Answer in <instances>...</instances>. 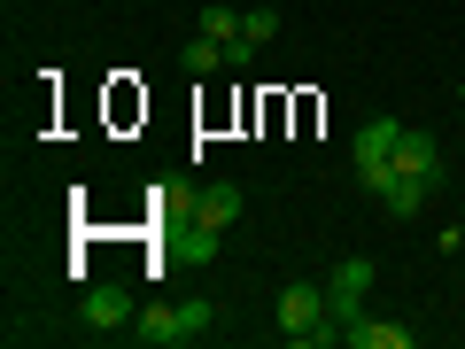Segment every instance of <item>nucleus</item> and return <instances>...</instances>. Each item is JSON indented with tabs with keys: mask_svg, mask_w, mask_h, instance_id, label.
<instances>
[{
	"mask_svg": "<svg viewBox=\"0 0 465 349\" xmlns=\"http://www.w3.org/2000/svg\"><path fill=\"white\" fill-rule=\"evenodd\" d=\"M419 202H434V186H427V179H388L381 210H388V217H419Z\"/></svg>",
	"mask_w": 465,
	"mask_h": 349,
	"instance_id": "nucleus-9",
	"label": "nucleus"
},
{
	"mask_svg": "<svg viewBox=\"0 0 465 349\" xmlns=\"http://www.w3.org/2000/svg\"><path fill=\"white\" fill-rule=\"evenodd\" d=\"M280 334L287 342H341V326H333V311H326V287L318 280H287L280 287Z\"/></svg>",
	"mask_w": 465,
	"mask_h": 349,
	"instance_id": "nucleus-1",
	"label": "nucleus"
},
{
	"mask_svg": "<svg viewBox=\"0 0 465 349\" xmlns=\"http://www.w3.org/2000/svg\"><path fill=\"white\" fill-rule=\"evenodd\" d=\"M272 32H280V8H241V39H256V47H264Z\"/></svg>",
	"mask_w": 465,
	"mask_h": 349,
	"instance_id": "nucleus-11",
	"label": "nucleus"
},
{
	"mask_svg": "<svg viewBox=\"0 0 465 349\" xmlns=\"http://www.w3.org/2000/svg\"><path fill=\"white\" fill-rule=\"evenodd\" d=\"M133 318H140L133 287H85V295H78V326L85 334H124Z\"/></svg>",
	"mask_w": 465,
	"mask_h": 349,
	"instance_id": "nucleus-5",
	"label": "nucleus"
},
{
	"mask_svg": "<svg viewBox=\"0 0 465 349\" xmlns=\"http://www.w3.org/2000/svg\"><path fill=\"white\" fill-rule=\"evenodd\" d=\"M458 225H465V217H458Z\"/></svg>",
	"mask_w": 465,
	"mask_h": 349,
	"instance_id": "nucleus-13",
	"label": "nucleus"
},
{
	"mask_svg": "<svg viewBox=\"0 0 465 349\" xmlns=\"http://www.w3.org/2000/svg\"><path fill=\"white\" fill-rule=\"evenodd\" d=\"M202 32L232 47V39H241V8H202Z\"/></svg>",
	"mask_w": 465,
	"mask_h": 349,
	"instance_id": "nucleus-12",
	"label": "nucleus"
},
{
	"mask_svg": "<svg viewBox=\"0 0 465 349\" xmlns=\"http://www.w3.org/2000/svg\"><path fill=\"white\" fill-rule=\"evenodd\" d=\"M396 179L442 186V148H434V133H411V125H403V140H396Z\"/></svg>",
	"mask_w": 465,
	"mask_h": 349,
	"instance_id": "nucleus-6",
	"label": "nucleus"
},
{
	"mask_svg": "<svg viewBox=\"0 0 465 349\" xmlns=\"http://www.w3.org/2000/svg\"><path fill=\"white\" fill-rule=\"evenodd\" d=\"M341 342H357V349H411L419 334H411V326H396V318H372V311H357V318L341 326Z\"/></svg>",
	"mask_w": 465,
	"mask_h": 349,
	"instance_id": "nucleus-7",
	"label": "nucleus"
},
{
	"mask_svg": "<svg viewBox=\"0 0 465 349\" xmlns=\"http://www.w3.org/2000/svg\"><path fill=\"white\" fill-rule=\"evenodd\" d=\"M186 70H194V78H210V70H225V39H210V32H194L186 39V55H179Z\"/></svg>",
	"mask_w": 465,
	"mask_h": 349,
	"instance_id": "nucleus-10",
	"label": "nucleus"
},
{
	"mask_svg": "<svg viewBox=\"0 0 465 349\" xmlns=\"http://www.w3.org/2000/svg\"><path fill=\"white\" fill-rule=\"evenodd\" d=\"M372 280H381V264H365V256H349V264H333V272H326V311H333V326H349V318L365 311Z\"/></svg>",
	"mask_w": 465,
	"mask_h": 349,
	"instance_id": "nucleus-4",
	"label": "nucleus"
},
{
	"mask_svg": "<svg viewBox=\"0 0 465 349\" xmlns=\"http://www.w3.org/2000/svg\"><path fill=\"white\" fill-rule=\"evenodd\" d=\"M396 140H403V125H388V116L357 125V140H349V164H357V186H365L372 202H381V194H388V179H396Z\"/></svg>",
	"mask_w": 465,
	"mask_h": 349,
	"instance_id": "nucleus-3",
	"label": "nucleus"
},
{
	"mask_svg": "<svg viewBox=\"0 0 465 349\" xmlns=\"http://www.w3.org/2000/svg\"><path fill=\"white\" fill-rule=\"evenodd\" d=\"M241 210H249V194H241V186H232V179L202 186V202H194V217H202V225H217V233H225V225H232V217H241Z\"/></svg>",
	"mask_w": 465,
	"mask_h": 349,
	"instance_id": "nucleus-8",
	"label": "nucleus"
},
{
	"mask_svg": "<svg viewBox=\"0 0 465 349\" xmlns=\"http://www.w3.org/2000/svg\"><path fill=\"white\" fill-rule=\"evenodd\" d=\"M210 326H217L210 303H155V311L133 318V334H140L148 349H186V342H202Z\"/></svg>",
	"mask_w": 465,
	"mask_h": 349,
	"instance_id": "nucleus-2",
	"label": "nucleus"
}]
</instances>
